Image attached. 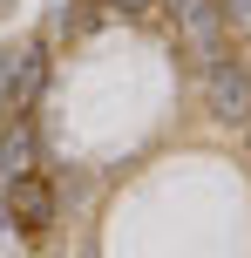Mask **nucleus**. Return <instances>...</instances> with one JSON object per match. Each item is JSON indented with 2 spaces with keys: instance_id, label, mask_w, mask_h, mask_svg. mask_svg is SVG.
I'll list each match as a JSON object with an SVG mask.
<instances>
[{
  "instance_id": "f257e3e1",
  "label": "nucleus",
  "mask_w": 251,
  "mask_h": 258,
  "mask_svg": "<svg viewBox=\"0 0 251 258\" xmlns=\"http://www.w3.org/2000/svg\"><path fill=\"white\" fill-rule=\"evenodd\" d=\"M204 102H211V116L224 129H251V68L238 54H224V61L204 68Z\"/></svg>"
},
{
  "instance_id": "f03ea898",
  "label": "nucleus",
  "mask_w": 251,
  "mask_h": 258,
  "mask_svg": "<svg viewBox=\"0 0 251 258\" xmlns=\"http://www.w3.org/2000/svg\"><path fill=\"white\" fill-rule=\"evenodd\" d=\"M163 7H170L184 48L197 54V68L224 61V7H217V0H163Z\"/></svg>"
},
{
  "instance_id": "7ed1b4c3",
  "label": "nucleus",
  "mask_w": 251,
  "mask_h": 258,
  "mask_svg": "<svg viewBox=\"0 0 251 258\" xmlns=\"http://www.w3.org/2000/svg\"><path fill=\"white\" fill-rule=\"evenodd\" d=\"M0 211H7V224H21L27 238L48 231L54 224V183L41 177V170H14L7 190H0Z\"/></svg>"
},
{
  "instance_id": "20e7f679",
  "label": "nucleus",
  "mask_w": 251,
  "mask_h": 258,
  "mask_svg": "<svg viewBox=\"0 0 251 258\" xmlns=\"http://www.w3.org/2000/svg\"><path fill=\"white\" fill-rule=\"evenodd\" d=\"M0 82H7V109H14V116H27V109H34V95H41V82H48V48H41V41L14 48L7 68H0Z\"/></svg>"
},
{
  "instance_id": "39448f33",
  "label": "nucleus",
  "mask_w": 251,
  "mask_h": 258,
  "mask_svg": "<svg viewBox=\"0 0 251 258\" xmlns=\"http://www.w3.org/2000/svg\"><path fill=\"white\" fill-rule=\"evenodd\" d=\"M0 163H7V170L34 163V122H27V116H14L7 129H0Z\"/></svg>"
},
{
  "instance_id": "423d86ee",
  "label": "nucleus",
  "mask_w": 251,
  "mask_h": 258,
  "mask_svg": "<svg viewBox=\"0 0 251 258\" xmlns=\"http://www.w3.org/2000/svg\"><path fill=\"white\" fill-rule=\"evenodd\" d=\"M217 7H224V21L238 27V34H251V0H217Z\"/></svg>"
},
{
  "instance_id": "0eeeda50",
  "label": "nucleus",
  "mask_w": 251,
  "mask_h": 258,
  "mask_svg": "<svg viewBox=\"0 0 251 258\" xmlns=\"http://www.w3.org/2000/svg\"><path fill=\"white\" fill-rule=\"evenodd\" d=\"M109 7H122V14H149L156 0H109Z\"/></svg>"
},
{
  "instance_id": "6e6552de",
  "label": "nucleus",
  "mask_w": 251,
  "mask_h": 258,
  "mask_svg": "<svg viewBox=\"0 0 251 258\" xmlns=\"http://www.w3.org/2000/svg\"><path fill=\"white\" fill-rule=\"evenodd\" d=\"M244 150H251V129H244Z\"/></svg>"
}]
</instances>
